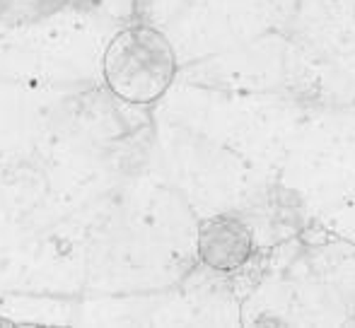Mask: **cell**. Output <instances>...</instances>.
<instances>
[{
  "instance_id": "6da1fadb",
  "label": "cell",
  "mask_w": 355,
  "mask_h": 328,
  "mask_svg": "<svg viewBox=\"0 0 355 328\" xmlns=\"http://www.w3.org/2000/svg\"><path fill=\"white\" fill-rule=\"evenodd\" d=\"M302 242L309 246H322L329 242V235L322 230V227H309V230L302 232Z\"/></svg>"
}]
</instances>
